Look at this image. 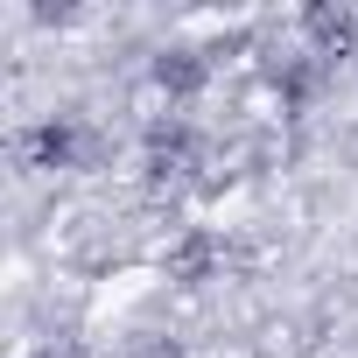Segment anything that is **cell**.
Listing matches in <instances>:
<instances>
[{"instance_id": "1", "label": "cell", "mask_w": 358, "mask_h": 358, "mask_svg": "<svg viewBox=\"0 0 358 358\" xmlns=\"http://www.w3.org/2000/svg\"><path fill=\"white\" fill-rule=\"evenodd\" d=\"M141 169H148L155 190H183L190 176L204 169V134L190 120H155L148 141H141Z\"/></svg>"}, {"instance_id": "2", "label": "cell", "mask_w": 358, "mask_h": 358, "mask_svg": "<svg viewBox=\"0 0 358 358\" xmlns=\"http://www.w3.org/2000/svg\"><path fill=\"white\" fill-rule=\"evenodd\" d=\"M22 162H29V169H43V176L78 169V162H85V127H78L71 113H57V120L29 127V134H22Z\"/></svg>"}, {"instance_id": "3", "label": "cell", "mask_w": 358, "mask_h": 358, "mask_svg": "<svg viewBox=\"0 0 358 358\" xmlns=\"http://www.w3.org/2000/svg\"><path fill=\"white\" fill-rule=\"evenodd\" d=\"M302 43H309V57L316 64H330V57H351L358 50V15L351 8H302Z\"/></svg>"}, {"instance_id": "4", "label": "cell", "mask_w": 358, "mask_h": 358, "mask_svg": "<svg viewBox=\"0 0 358 358\" xmlns=\"http://www.w3.org/2000/svg\"><path fill=\"white\" fill-rule=\"evenodd\" d=\"M148 78H155V92H169V99H197V92L211 85V57L190 50V43H176V50H162V57L148 64Z\"/></svg>"}, {"instance_id": "5", "label": "cell", "mask_w": 358, "mask_h": 358, "mask_svg": "<svg viewBox=\"0 0 358 358\" xmlns=\"http://www.w3.org/2000/svg\"><path fill=\"white\" fill-rule=\"evenodd\" d=\"M218 267H225V246H218L211 232H190L183 246H176V253H169V274H176V281H183V288H204V281H211Z\"/></svg>"}, {"instance_id": "6", "label": "cell", "mask_w": 358, "mask_h": 358, "mask_svg": "<svg viewBox=\"0 0 358 358\" xmlns=\"http://www.w3.org/2000/svg\"><path fill=\"white\" fill-rule=\"evenodd\" d=\"M127 358H183V351H176V344H169V337H141V344H134V351H127Z\"/></svg>"}]
</instances>
